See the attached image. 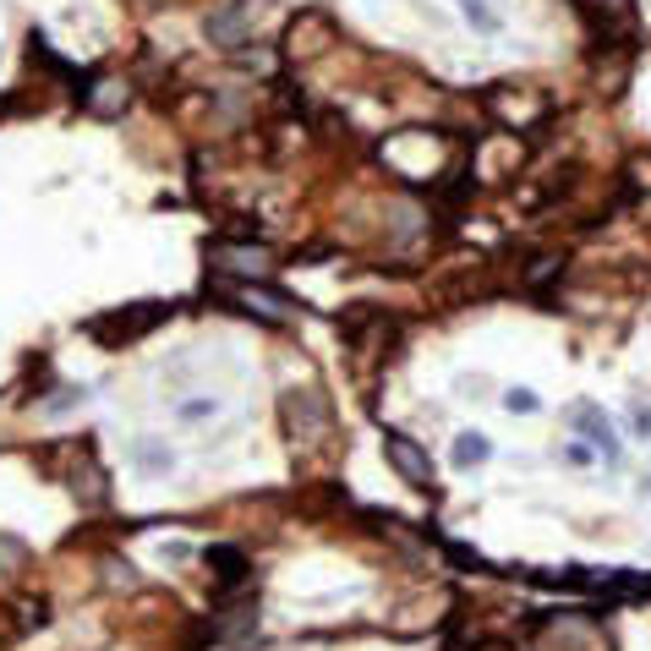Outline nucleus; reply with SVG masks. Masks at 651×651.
I'll return each mask as SVG.
<instances>
[{
  "instance_id": "1",
  "label": "nucleus",
  "mask_w": 651,
  "mask_h": 651,
  "mask_svg": "<svg viewBox=\"0 0 651 651\" xmlns=\"http://www.w3.org/2000/svg\"><path fill=\"white\" fill-rule=\"evenodd\" d=\"M208 296H219V302H230L236 313H247V318H263V324H285V318H296V313H307L296 296H285V290H274V285H263V279H236V285H208Z\"/></svg>"
},
{
  "instance_id": "2",
  "label": "nucleus",
  "mask_w": 651,
  "mask_h": 651,
  "mask_svg": "<svg viewBox=\"0 0 651 651\" xmlns=\"http://www.w3.org/2000/svg\"><path fill=\"white\" fill-rule=\"evenodd\" d=\"M279 422H285V438L296 450H324V438L334 433V416H328V400L313 389H290L279 400Z\"/></svg>"
},
{
  "instance_id": "3",
  "label": "nucleus",
  "mask_w": 651,
  "mask_h": 651,
  "mask_svg": "<svg viewBox=\"0 0 651 651\" xmlns=\"http://www.w3.org/2000/svg\"><path fill=\"white\" fill-rule=\"evenodd\" d=\"M570 6L581 11V22L591 28V39L608 45V50L635 45V33H641V11H635V0H570Z\"/></svg>"
},
{
  "instance_id": "4",
  "label": "nucleus",
  "mask_w": 651,
  "mask_h": 651,
  "mask_svg": "<svg viewBox=\"0 0 651 651\" xmlns=\"http://www.w3.org/2000/svg\"><path fill=\"white\" fill-rule=\"evenodd\" d=\"M564 427H570L575 438H586L591 450H596V460H608V465H624V444H619V427L608 422V411H602V405H591V400L570 405Z\"/></svg>"
},
{
  "instance_id": "5",
  "label": "nucleus",
  "mask_w": 651,
  "mask_h": 651,
  "mask_svg": "<svg viewBox=\"0 0 651 651\" xmlns=\"http://www.w3.org/2000/svg\"><path fill=\"white\" fill-rule=\"evenodd\" d=\"M66 482H71L77 504H105L110 499V476H105V465L93 455V438H71V450H66Z\"/></svg>"
},
{
  "instance_id": "6",
  "label": "nucleus",
  "mask_w": 651,
  "mask_h": 651,
  "mask_svg": "<svg viewBox=\"0 0 651 651\" xmlns=\"http://www.w3.org/2000/svg\"><path fill=\"white\" fill-rule=\"evenodd\" d=\"M334 39H339L334 17L307 6V11L290 17V28H285V56H290V61H318L324 50H334Z\"/></svg>"
},
{
  "instance_id": "7",
  "label": "nucleus",
  "mask_w": 651,
  "mask_h": 651,
  "mask_svg": "<svg viewBox=\"0 0 651 651\" xmlns=\"http://www.w3.org/2000/svg\"><path fill=\"white\" fill-rule=\"evenodd\" d=\"M208 263H214V274H225V279H268L274 253H268L263 241H208Z\"/></svg>"
},
{
  "instance_id": "8",
  "label": "nucleus",
  "mask_w": 651,
  "mask_h": 651,
  "mask_svg": "<svg viewBox=\"0 0 651 651\" xmlns=\"http://www.w3.org/2000/svg\"><path fill=\"white\" fill-rule=\"evenodd\" d=\"M214 635H219L225 647H253V635H258V596L247 586L225 591V602H219V613H214Z\"/></svg>"
},
{
  "instance_id": "9",
  "label": "nucleus",
  "mask_w": 651,
  "mask_h": 651,
  "mask_svg": "<svg viewBox=\"0 0 651 651\" xmlns=\"http://www.w3.org/2000/svg\"><path fill=\"white\" fill-rule=\"evenodd\" d=\"M165 324V307L159 302H148V307H121V313H105V318H93L88 324V339H99V345H127L137 334H148V328Z\"/></svg>"
},
{
  "instance_id": "10",
  "label": "nucleus",
  "mask_w": 651,
  "mask_h": 651,
  "mask_svg": "<svg viewBox=\"0 0 651 651\" xmlns=\"http://www.w3.org/2000/svg\"><path fill=\"white\" fill-rule=\"evenodd\" d=\"M384 460H389V465L405 476V482H411V487H416V493H433V487H438V482H433V455H427V450H422L411 433L389 427V433H384Z\"/></svg>"
},
{
  "instance_id": "11",
  "label": "nucleus",
  "mask_w": 651,
  "mask_h": 651,
  "mask_svg": "<svg viewBox=\"0 0 651 651\" xmlns=\"http://www.w3.org/2000/svg\"><path fill=\"white\" fill-rule=\"evenodd\" d=\"M203 33H208V45H214V50H241V45L253 39V22H247V11H241V6H219V11H208Z\"/></svg>"
},
{
  "instance_id": "12",
  "label": "nucleus",
  "mask_w": 651,
  "mask_h": 651,
  "mask_svg": "<svg viewBox=\"0 0 651 651\" xmlns=\"http://www.w3.org/2000/svg\"><path fill=\"white\" fill-rule=\"evenodd\" d=\"M82 105H88L99 121H116V116H127L131 88L121 82V77H93V82L82 88Z\"/></svg>"
},
{
  "instance_id": "13",
  "label": "nucleus",
  "mask_w": 651,
  "mask_h": 651,
  "mask_svg": "<svg viewBox=\"0 0 651 651\" xmlns=\"http://www.w3.org/2000/svg\"><path fill=\"white\" fill-rule=\"evenodd\" d=\"M203 559H208V570H214V581H219V591H241V586H247V575H253L247 553H241V548H230V542L208 548Z\"/></svg>"
},
{
  "instance_id": "14",
  "label": "nucleus",
  "mask_w": 651,
  "mask_h": 651,
  "mask_svg": "<svg viewBox=\"0 0 651 651\" xmlns=\"http://www.w3.org/2000/svg\"><path fill=\"white\" fill-rule=\"evenodd\" d=\"M131 465H137V471H148V476H170V471H176V455H170V444L142 438V444L131 450Z\"/></svg>"
},
{
  "instance_id": "15",
  "label": "nucleus",
  "mask_w": 651,
  "mask_h": 651,
  "mask_svg": "<svg viewBox=\"0 0 651 651\" xmlns=\"http://www.w3.org/2000/svg\"><path fill=\"white\" fill-rule=\"evenodd\" d=\"M460 471H476V465H487L493 460V438L487 433H460L455 438V455H450Z\"/></svg>"
},
{
  "instance_id": "16",
  "label": "nucleus",
  "mask_w": 651,
  "mask_h": 651,
  "mask_svg": "<svg viewBox=\"0 0 651 651\" xmlns=\"http://www.w3.org/2000/svg\"><path fill=\"white\" fill-rule=\"evenodd\" d=\"M45 624H50V602H45V596H22V602H17V630L33 635V630H45Z\"/></svg>"
},
{
  "instance_id": "17",
  "label": "nucleus",
  "mask_w": 651,
  "mask_h": 651,
  "mask_svg": "<svg viewBox=\"0 0 651 651\" xmlns=\"http://www.w3.org/2000/svg\"><path fill=\"white\" fill-rule=\"evenodd\" d=\"M460 11H465V22L476 28V33H499L504 22H499V11L487 6V0H460Z\"/></svg>"
},
{
  "instance_id": "18",
  "label": "nucleus",
  "mask_w": 651,
  "mask_h": 651,
  "mask_svg": "<svg viewBox=\"0 0 651 651\" xmlns=\"http://www.w3.org/2000/svg\"><path fill=\"white\" fill-rule=\"evenodd\" d=\"M176 416H181V422H208V416H219V400H214V394H193V400L176 405Z\"/></svg>"
},
{
  "instance_id": "19",
  "label": "nucleus",
  "mask_w": 651,
  "mask_h": 651,
  "mask_svg": "<svg viewBox=\"0 0 651 651\" xmlns=\"http://www.w3.org/2000/svg\"><path fill=\"white\" fill-rule=\"evenodd\" d=\"M22 564H28V548L17 536H0V575H17Z\"/></svg>"
},
{
  "instance_id": "20",
  "label": "nucleus",
  "mask_w": 651,
  "mask_h": 651,
  "mask_svg": "<svg viewBox=\"0 0 651 651\" xmlns=\"http://www.w3.org/2000/svg\"><path fill=\"white\" fill-rule=\"evenodd\" d=\"M504 411H510V416H531V411H542V400H536V389H521V384H515V389H504Z\"/></svg>"
},
{
  "instance_id": "21",
  "label": "nucleus",
  "mask_w": 651,
  "mask_h": 651,
  "mask_svg": "<svg viewBox=\"0 0 651 651\" xmlns=\"http://www.w3.org/2000/svg\"><path fill=\"white\" fill-rule=\"evenodd\" d=\"M105 575H110V586H121V591L137 586V570H131V564H121V559H105Z\"/></svg>"
},
{
  "instance_id": "22",
  "label": "nucleus",
  "mask_w": 651,
  "mask_h": 651,
  "mask_svg": "<svg viewBox=\"0 0 651 651\" xmlns=\"http://www.w3.org/2000/svg\"><path fill=\"white\" fill-rule=\"evenodd\" d=\"M450 559H455L460 570H487V559L476 548H465V542H450Z\"/></svg>"
},
{
  "instance_id": "23",
  "label": "nucleus",
  "mask_w": 651,
  "mask_h": 651,
  "mask_svg": "<svg viewBox=\"0 0 651 651\" xmlns=\"http://www.w3.org/2000/svg\"><path fill=\"white\" fill-rule=\"evenodd\" d=\"M82 400H88V389H71V384H66V389H56V394H50V411L61 416V411H77Z\"/></svg>"
},
{
  "instance_id": "24",
  "label": "nucleus",
  "mask_w": 651,
  "mask_h": 651,
  "mask_svg": "<svg viewBox=\"0 0 651 651\" xmlns=\"http://www.w3.org/2000/svg\"><path fill=\"white\" fill-rule=\"evenodd\" d=\"M564 460H570V465H591V460H596V450H591L586 438H570V444H564Z\"/></svg>"
},
{
  "instance_id": "25",
  "label": "nucleus",
  "mask_w": 651,
  "mask_h": 651,
  "mask_svg": "<svg viewBox=\"0 0 651 651\" xmlns=\"http://www.w3.org/2000/svg\"><path fill=\"white\" fill-rule=\"evenodd\" d=\"M630 427H635L641 438H651V405H635V411H630Z\"/></svg>"
},
{
  "instance_id": "26",
  "label": "nucleus",
  "mask_w": 651,
  "mask_h": 651,
  "mask_svg": "<svg viewBox=\"0 0 651 651\" xmlns=\"http://www.w3.org/2000/svg\"><path fill=\"white\" fill-rule=\"evenodd\" d=\"M641 499H651V476H641Z\"/></svg>"
}]
</instances>
